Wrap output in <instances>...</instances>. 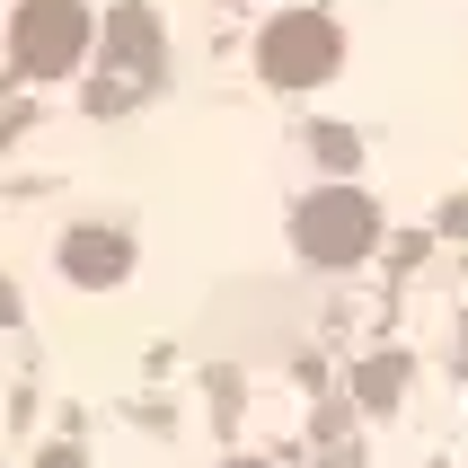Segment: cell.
<instances>
[{"instance_id":"cell-1","label":"cell","mask_w":468,"mask_h":468,"mask_svg":"<svg viewBox=\"0 0 468 468\" xmlns=\"http://www.w3.org/2000/svg\"><path fill=\"white\" fill-rule=\"evenodd\" d=\"M98 45V18H89V0H18V18H9V53H18L27 80H62L89 62Z\"/></svg>"},{"instance_id":"cell-2","label":"cell","mask_w":468,"mask_h":468,"mask_svg":"<svg viewBox=\"0 0 468 468\" xmlns=\"http://www.w3.org/2000/svg\"><path fill=\"white\" fill-rule=\"evenodd\" d=\"M371 239H380V204L363 186H318L310 204L292 212V248L310 265H363Z\"/></svg>"},{"instance_id":"cell-3","label":"cell","mask_w":468,"mask_h":468,"mask_svg":"<svg viewBox=\"0 0 468 468\" xmlns=\"http://www.w3.org/2000/svg\"><path fill=\"white\" fill-rule=\"evenodd\" d=\"M159 62H168V45H159V18L142 9V0H124L115 18H106V53H98V115H115V106H142L159 89Z\"/></svg>"},{"instance_id":"cell-4","label":"cell","mask_w":468,"mask_h":468,"mask_svg":"<svg viewBox=\"0 0 468 468\" xmlns=\"http://www.w3.org/2000/svg\"><path fill=\"white\" fill-rule=\"evenodd\" d=\"M336 62H345V36L327 9H283L257 36V71L274 89H318V80H336Z\"/></svg>"},{"instance_id":"cell-5","label":"cell","mask_w":468,"mask_h":468,"mask_svg":"<svg viewBox=\"0 0 468 468\" xmlns=\"http://www.w3.org/2000/svg\"><path fill=\"white\" fill-rule=\"evenodd\" d=\"M62 274H71L80 292H106L133 274V239L106 230V221H80V230H62Z\"/></svg>"},{"instance_id":"cell-6","label":"cell","mask_w":468,"mask_h":468,"mask_svg":"<svg viewBox=\"0 0 468 468\" xmlns=\"http://www.w3.org/2000/svg\"><path fill=\"white\" fill-rule=\"evenodd\" d=\"M221 468H265V460H221Z\"/></svg>"}]
</instances>
